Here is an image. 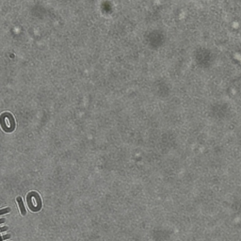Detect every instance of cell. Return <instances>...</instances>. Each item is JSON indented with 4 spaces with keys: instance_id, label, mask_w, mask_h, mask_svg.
Returning a JSON list of instances; mask_svg holds the SVG:
<instances>
[{
    "instance_id": "obj_1",
    "label": "cell",
    "mask_w": 241,
    "mask_h": 241,
    "mask_svg": "<svg viewBox=\"0 0 241 241\" xmlns=\"http://www.w3.org/2000/svg\"><path fill=\"white\" fill-rule=\"evenodd\" d=\"M27 203L28 206L32 211H38L42 207V201L39 194L36 192H30L27 194Z\"/></svg>"
},
{
    "instance_id": "obj_2",
    "label": "cell",
    "mask_w": 241,
    "mask_h": 241,
    "mask_svg": "<svg viewBox=\"0 0 241 241\" xmlns=\"http://www.w3.org/2000/svg\"><path fill=\"white\" fill-rule=\"evenodd\" d=\"M17 201H18L19 207H20L21 214H22L23 216H25V215L27 214V212H26V208H25V206H24V204H23V200H22V198H21V197H18V198H17Z\"/></svg>"
},
{
    "instance_id": "obj_3",
    "label": "cell",
    "mask_w": 241,
    "mask_h": 241,
    "mask_svg": "<svg viewBox=\"0 0 241 241\" xmlns=\"http://www.w3.org/2000/svg\"><path fill=\"white\" fill-rule=\"evenodd\" d=\"M11 212V208L7 207V208H4V209H1L0 210V215H3V214H6V213H10Z\"/></svg>"
},
{
    "instance_id": "obj_4",
    "label": "cell",
    "mask_w": 241,
    "mask_h": 241,
    "mask_svg": "<svg viewBox=\"0 0 241 241\" xmlns=\"http://www.w3.org/2000/svg\"><path fill=\"white\" fill-rule=\"evenodd\" d=\"M10 237H11V235H9V234L4 235V236H0V241H4V240H6V239H9Z\"/></svg>"
},
{
    "instance_id": "obj_5",
    "label": "cell",
    "mask_w": 241,
    "mask_h": 241,
    "mask_svg": "<svg viewBox=\"0 0 241 241\" xmlns=\"http://www.w3.org/2000/svg\"><path fill=\"white\" fill-rule=\"evenodd\" d=\"M7 230H8V227H7V226L1 227V228H0V234H1L2 232H5V231H7Z\"/></svg>"
},
{
    "instance_id": "obj_6",
    "label": "cell",
    "mask_w": 241,
    "mask_h": 241,
    "mask_svg": "<svg viewBox=\"0 0 241 241\" xmlns=\"http://www.w3.org/2000/svg\"><path fill=\"white\" fill-rule=\"evenodd\" d=\"M5 221H6L5 219H0V224H1V223H4Z\"/></svg>"
}]
</instances>
